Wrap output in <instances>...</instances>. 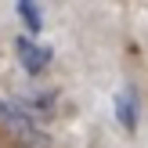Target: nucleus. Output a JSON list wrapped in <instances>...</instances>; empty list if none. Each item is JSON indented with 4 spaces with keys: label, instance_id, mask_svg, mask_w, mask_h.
<instances>
[{
    "label": "nucleus",
    "instance_id": "20e7f679",
    "mask_svg": "<svg viewBox=\"0 0 148 148\" xmlns=\"http://www.w3.org/2000/svg\"><path fill=\"white\" fill-rule=\"evenodd\" d=\"M18 14H22V22H25L29 33L40 29V7H36V0H18Z\"/></svg>",
    "mask_w": 148,
    "mask_h": 148
},
{
    "label": "nucleus",
    "instance_id": "f03ea898",
    "mask_svg": "<svg viewBox=\"0 0 148 148\" xmlns=\"http://www.w3.org/2000/svg\"><path fill=\"white\" fill-rule=\"evenodd\" d=\"M0 119H4L18 137H33V134H36V123H33V116H29V108H25V105L0 101Z\"/></svg>",
    "mask_w": 148,
    "mask_h": 148
},
{
    "label": "nucleus",
    "instance_id": "7ed1b4c3",
    "mask_svg": "<svg viewBox=\"0 0 148 148\" xmlns=\"http://www.w3.org/2000/svg\"><path fill=\"white\" fill-rule=\"evenodd\" d=\"M116 116H119L123 130H134L137 127V94L130 90V87H123V90L116 94Z\"/></svg>",
    "mask_w": 148,
    "mask_h": 148
},
{
    "label": "nucleus",
    "instance_id": "f257e3e1",
    "mask_svg": "<svg viewBox=\"0 0 148 148\" xmlns=\"http://www.w3.org/2000/svg\"><path fill=\"white\" fill-rule=\"evenodd\" d=\"M18 62H22V69H25L29 76H36V72L47 69L51 51L43 47V43H36V40H29V36H22V40H18Z\"/></svg>",
    "mask_w": 148,
    "mask_h": 148
}]
</instances>
